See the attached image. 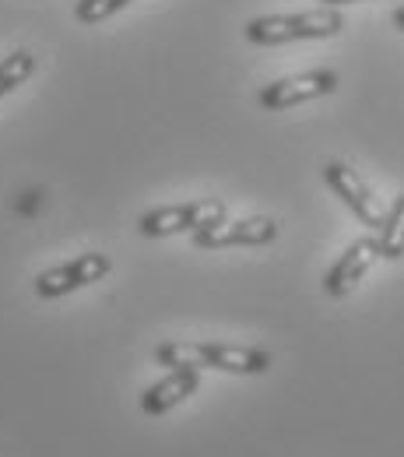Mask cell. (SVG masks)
Returning a JSON list of instances; mask_svg holds the SVG:
<instances>
[{"label":"cell","instance_id":"5","mask_svg":"<svg viewBox=\"0 0 404 457\" xmlns=\"http://www.w3.org/2000/svg\"><path fill=\"white\" fill-rule=\"evenodd\" d=\"M331 92H338V74H334L331 67H313V71L289 74V78H278V81L264 85L260 96H257V103H260L268 113H282V110L313 103V99L331 96Z\"/></svg>","mask_w":404,"mask_h":457},{"label":"cell","instance_id":"11","mask_svg":"<svg viewBox=\"0 0 404 457\" xmlns=\"http://www.w3.org/2000/svg\"><path fill=\"white\" fill-rule=\"evenodd\" d=\"M376 232H380V239H376L380 257H387V261H401L404 257V194L387 208L383 226L376 228Z\"/></svg>","mask_w":404,"mask_h":457},{"label":"cell","instance_id":"4","mask_svg":"<svg viewBox=\"0 0 404 457\" xmlns=\"http://www.w3.org/2000/svg\"><path fill=\"white\" fill-rule=\"evenodd\" d=\"M110 271H113L110 253L92 250V253H81L74 261H63L57 268H46L43 275H36L32 288H36L39 299H60V295H70L78 288H88L95 286V282H103Z\"/></svg>","mask_w":404,"mask_h":457},{"label":"cell","instance_id":"7","mask_svg":"<svg viewBox=\"0 0 404 457\" xmlns=\"http://www.w3.org/2000/svg\"><path fill=\"white\" fill-rule=\"evenodd\" d=\"M278 236V222L253 215V219H222L215 226L197 228L194 246L197 250H226V246H268Z\"/></svg>","mask_w":404,"mask_h":457},{"label":"cell","instance_id":"6","mask_svg":"<svg viewBox=\"0 0 404 457\" xmlns=\"http://www.w3.org/2000/svg\"><path fill=\"white\" fill-rule=\"evenodd\" d=\"M324 183L345 201L348 208H351V215L362 222V226L369 228H380L383 226V215H387V208L380 204V197L373 194V187L366 183V176L359 170H351L348 162H327L324 166Z\"/></svg>","mask_w":404,"mask_h":457},{"label":"cell","instance_id":"2","mask_svg":"<svg viewBox=\"0 0 404 457\" xmlns=\"http://www.w3.org/2000/svg\"><path fill=\"white\" fill-rule=\"evenodd\" d=\"M345 29V14L338 7H317V11H295V14H260L250 18L243 36L253 46H282L302 39H331Z\"/></svg>","mask_w":404,"mask_h":457},{"label":"cell","instance_id":"13","mask_svg":"<svg viewBox=\"0 0 404 457\" xmlns=\"http://www.w3.org/2000/svg\"><path fill=\"white\" fill-rule=\"evenodd\" d=\"M391 18H394V25L404 32V4H401V7H394V14H391Z\"/></svg>","mask_w":404,"mask_h":457},{"label":"cell","instance_id":"12","mask_svg":"<svg viewBox=\"0 0 404 457\" xmlns=\"http://www.w3.org/2000/svg\"><path fill=\"white\" fill-rule=\"evenodd\" d=\"M130 0H78L74 4V18L81 25H99L106 18H113L116 11H123Z\"/></svg>","mask_w":404,"mask_h":457},{"label":"cell","instance_id":"10","mask_svg":"<svg viewBox=\"0 0 404 457\" xmlns=\"http://www.w3.org/2000/svg\"><path fill=\"white\" fill-rule=\"evenodd\" d=\"M36 71H39V57L32 50H11L7 57L0 60V99L18 92Z\"/></svg>","mask_w":404,"mask_h":457},{"label":"cell","instance_id":"1","mask_svg":"<svg viewBox=\"0 0 404 457\" xmlns=\"http://www.w3.org/2000/svg\"><path fill=\"white\" fill-rule=\"evenodd\" d=\"M155 362L166 370H218L235 377H260L271 370V352L257 345L226 342H162L155 348Z\"/></svg>","mask_w":404,"mask_h":457},{"label":"cell","instance_id":"14","mask_svg":"<svg viewBox=\"0 0 404 457\" xmlns=\"http://www.w3.org/2000/svg\"><path fill=\"white\" fill-rule=\"evenodd\" d=\"M324 7H342V4H362V0H320Z\"/></svg>","mask_w":404,"mask_h":457},{"label":"cell","instance_id":"3","mask_svg":"<svg viewBox=\"0 0 404 457\" xmlns=\"http://www.w3.org/2000/svg\"><path fill=\"white\" fill-rule=\"evenodd\" d=\"M229 219V208L222 197H204V201H183V204H166V208H152L137 219V232L148 239H166L179 232H197L215 222Z\"/></svg>","mask_w":404,"mask_h":457},{"label":"cell","instance_id":"8","mask_svg":"<svg viewBox=\"0 0 404 457\" xmlns=\"http://www.w3.org/2000/svg\"><path fill=\"white\" fill-rule=\"evenodd\" d=\"M380 261V246L373 236H362V239H351L348 250L331 264V271L324 275V292L331 299H345L351 288L366 278V271Z\"/></svg>","mask_w":404,"mask_h":457},{"label":"cell","instance_id":"9","mask_svg":"<svg viewBox=\"0 0 404 457\" xmlns=\"http://www.w3.org/2000/svg\"><path fill=\"white\" fill-rule=\"evenodd\" d=\"M197 387H201V373L197 370H169L159 384H152L141 395V411L144 415H166V411H173L176 404H183L190 395H197Z\"/></svg>","mask_w":404,"mask_h":457}]
</instances>
